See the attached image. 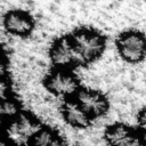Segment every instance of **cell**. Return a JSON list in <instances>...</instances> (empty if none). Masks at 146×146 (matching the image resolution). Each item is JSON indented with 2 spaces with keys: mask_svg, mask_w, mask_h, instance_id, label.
Here are the masks:
<instances>
[{
  "mask_svg": "<svg viewBox=\"0 0 146 146\" xmlns=\"http://www.w3.org/2000/svg\"><path fill=\"white\" fill-rule=\"evenodd\" d=\"M79 65L96 60L104 52L106 47L105 38L95 30L82 27L71 35Z\"/></svg>",
  "mask_w": 146,
  "mask_h": 146,
  "instance_id": "6da1fadb",
  "label": "cell"
},
{
  "mask_svg": "<svg viewBox=\"0 0 146 146\" xmlns=\"http://www.w3.org/2000/svg\"><path fill=\"white\" fill-rule=\"evenodd\" d=\"M43 125L32 115L21 113L6 127V141L13 146H31V141Z\"/></svg>",
  "mask_w": 146,
  "mask_h": 146,
  "instance_id": "7a4b0ae2",
  "label": "cell"
},
{
  "mask_svg": "<svg viewBox=\"0 0 146 146\" xmlns=\"http://www.w3.org/2000/svg\"><path fill=\"white\" fill-rule=\"evenodd\" d=\"M116 48L123 60L136 64L146 57V36L138 31H127L116 39Z\"/></svg>",
  "mask_w": 146,
  "mask_h": 146,
  "instance_id": "3957f363",
  "label": "cell"
},
{
  "mask_svg": "<svg viewBox=\"0 0 146 146\" xmlns=\"http://www.w3.org/2000/svg\"><path fill=\"white\" fill-rule=\"evenodd\" d=\"M46 88L54 95L60 97H70L76 95L79 89V80L75 75L65 71H56L50 73L44 81Z\"/></svg>",
  "mask_w": 146,
  "mask_h": 146,
  "instance_id": "277c9868",
  "label": "cell"
},
{
  "mask_svg": "<svg viewBox=\"0 0 146 146\" xmlns=\"http://www.w3.org/2000/svg\"><path fill=\"white\" fill-rule=\"evenodd\" d=\"M76 102L92 119L105 115L110 106L102 92L91 89H80L76 94Z\"/></svg>",
  "mask_w": 146,
  "mask_h": 146,
  "instance_id": "5b68a950",
  "label": "cell"
},
{
  "mask_svg": "<svg viewBox=\"0 0 146 146\" xmlns=\"http://www.w3.org/2000/svg\"><path fill=\"white\" fill-rule=\"evenodd\" d=\"M49 55L55 66L67 67L71 65H79L78 56L71 36H63L56 40L50 48Z\"/></svg>",
  "mask_w": 146,
  "mask_h": 146,
  "instance_id": "8992f818",
  "label": "cell"
},
{
  "mask_svg": "<svg viewBox=\"0 0 146 146\" xmlns=\"http://www.w3.org/2000/svg\"><path fill=\"white\" fill-rule=\"evenodd\" d=\"M3 26L5 29L15 35H29L34 26L33 19L30 15L24 11L13 10L8 11L3 17Z\"/></svg>",
  "mask_w": 146,
  "mask_h": 146,
  "instance_id": "52a82bcc",
  "label": "cell"
},
{
  "mask_svg": "<svg viewBox=\"0 0 146 146\" xmlns=\"http://www.w3.org/2000/svg\"><path fill=\"white\" fill-rule=\"evenodd\" d=\"M62 114L64 121L72 128L84 129L91 124L92 117L80 106L76 100H66L62 105Z\"/></svg>",
  "mask_w": 146,
  "mask_h": 146,
  "instance_id": "ba28073f",
  "label": "cell"
},
{
  "mask_svg": "<svg viewBox=\"0 0 146 146\" xmlns=\"http://www.w3.org/2000/svg\"><path fill=\"white\" fill-rule=\"evenodd\" d=\"M133 130L123 123H115L106 128L104 138L108 146H117L124 138H127Z\"/></svg>",
  "mask_w": 146,
  "mask_h": 146,
  "instance_id": "9c48e42d",
  "label": "cell"
},
{
  "mask_svg": "<svg viewBox=\"0 0 146 146\" xmlns=\"http://www.w3.org/2000/svg\"><path fill=\"white\" fill-rule=\"evenodd\" d=\"M56 132L48 127H42L31 141V146H51V144L57 139Z\"/></svg>",
  "mask_w": 146,
  "mask_h": 146,
  "instance_id": "30bf717a",
  "label": "cell"
},
{
  "mask_svg": "<svg viewBox=\"0 0 146 146\" xmlns=\"http://www.w3.org/2000/svg\"><path fill=\"white\" fill-rule=\"evenodd\" d=\"M0 114H1V117L3 120H8V122H9V121L16 119L21 114L19 105L17 104V102H15L11 98L1 99Z\"/></svg>",
  "mask_w": 146,
  "mask_h": 146,
  "instance_id": "8fae6325",
  "label": "cell"
},
{
  "mask_svg": "<svg viewBox=\"0 0 146 146\" xmlns=\"http://www.w3.org/2000/svg\"><path fill=\"white\" fill-rule=\"evenodd\" d=\"M117 146H146V139L141 135L133 131L127 138H124Z\"/></svg>",
  "mask_w": 146,
  "mask_h": 146,
  "instance_id": "7c38bea8",
  "label": "cell"
},
{
  "mask_svg": "<svg viewBox=\"0 0 146 146\" xmlns=\"http://www.w3.org/2000/svg\"><path fill=\"white\" fill-rule=\"evenodd\" d=\"M137 122H138V127L140 128V130H143L146 133V107L139 112Z\"/></svg>",
  "mask_w": 146,
  "mask_h": 146,
  "instance_id": "4fadbf2b",
  "label": "cell"
},
{
  "mask_svg": "<svg viewBox=\"0 0 146 146\" xmlns=\"http://www.w3.org/2000/svg\"><path fill=\"white\" fill-rule=\"evenodd\" d=\"M0 146H13V145H10L8 141H6V140H2V143H1V145Z\"/></svg>",
  "mask_w": 146,
  "mask_h": 146,
  "instance_id": "5bb4252c",
  "label": "cell"
}]
</instances>
